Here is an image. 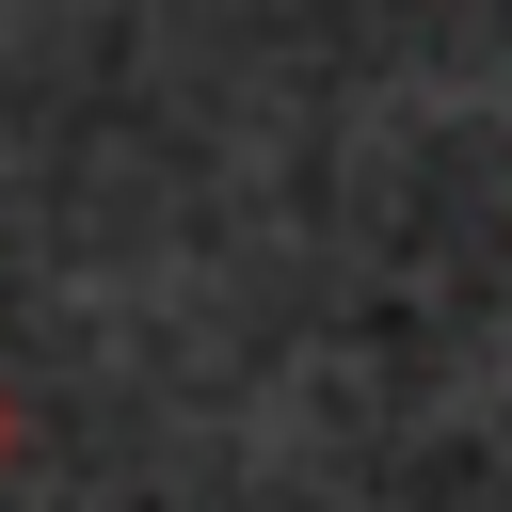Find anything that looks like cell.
I'll return each instance as SVG.
<instances>
[{"label": "cell", "instance_id": "obj_1", "mask_svg": "<svg viewBox=\"0 0 512 512\" xmlns=\"http://www.w3.org/2000/svg\"><path fill=\"white\" fill-rule=\"evenodd\" d=\"M0 448H16V416H0Z\"/></svg>", "mask_w": 512, "mask_h": 512}]
</instances>
